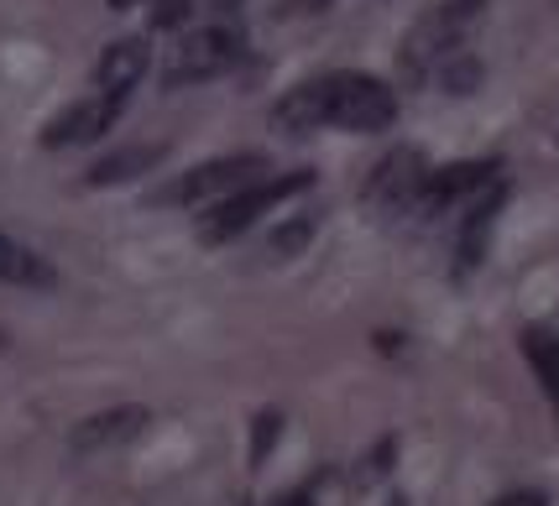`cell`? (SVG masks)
<instances>
[{
	"label": "cell",
	"instance_id": "1",
	"mask_svg": "<svg viewBox=\"0 0 559 506\" xmlns=\"http://www.w3.org/2000/svg\"><path fill=\"white\" fill-rule=\"evenodd\" d=\"M487 16V0H439L435 11H424L414 26H408V37H403V48H397V69L408 73V79H424L429 69H439L450 52H461L465 32Z\"/></svg>",
	"mask_w": 559,
	"mask_h": 506
},
{
	"label": "cell",
	"instance_id": "2",
	"mask_svg": "<svg viewBox=\"0 0 559 506\" xmlns=\"http://www.w3.org/2000/svg\"><path fill=\"white\" fill-rule=\"evenodd\" d=\"M304 189H314V172H309V168L277 172V178H262V183H251V189L230 193V198L210 204V215L199 219V241H204V245L236 241V236H246V230L267 215V209H277L283 198H293V193H304Z\"/></svg>",
	"mask_w": 559,
	"mask_h": 506
},
{
	"label": "cell",
	"instance_id": "3",
	"mask_svg": "<svg viewBox=\"0 0 559 506\" xmlns=\"http://www.w3.org/2000/svg\"><path fill=\"white\" fill-rule=\"evenodd\" d=\"M246 37L241 26L230 22H210L199 32H183L168 48V63H163V89H183V84H204V79H219L241 63Z\"/></svg>",
	"mask_w": 559,
	"mask_h": 506
},
{
	"label": "cell",
	"instance_id": "4",
	"mask_svg": "<svg viewBox=\"0 0 559 506\" xmlns=\"http://www.w3.org/2000/svg\"><path fill=\"white\" fill-rule=\"evenodd\" d=\"M262 178H267V157L262 152H236V157H215V162L178 172L173 183L152 193V204H219L230 193L262 183Z\"/></svg>",
	"mask_w": 559,
	"mask_h": 506
},
{
	"label": "cell",
	"instance_id": "5",
	"mask_svg": "<svg viewBox=\"0 0 559 506\" xmlns=\"http://www.w3.org/2000/svg\"><path fill=\"white\" fill-rule=\"evenodd\" d=\"M324 84H330V125L371 136V131H388L397 121V95L382 79H371V73H324Z\"/></svg>",
	"mask_w": 559,
	"mask_h": 506
},
{
	"label": "cell",
	"instance_id": "6",
	"mask_svg": "<svg viewBox=\"0 0 559 506\" xmlns=\"http://www.w3.org/2000/svg\"><path fill=\"white\" fill-rule=\"evenodd\" d=\"M126 99L131 95H90L79 99V105H69L63 116H52L48 131H43V146H52V152H63V146H84V142H99L110 125L126 116Z\"/></svg>",
	"mask_w": 559,
	"mask_h": 506
},
{
	"label": "cell",
	"instance_id": "7",
	"mask_svg": "<svg viewBox=\"0 0 559 506\" xmlns=\"http://www.w3.org/2000/svg\"><path fill=\"white\" fill-rule=\"evenodd\" d=\"M424 183H429L424 152H418V146H397V152H388V157L371 168L366 198H371V204H388V209H403V204H418Z\"/></svg>",
	"mask_w": 559,
	"mask_h": 506
},
{
	"label": "cell",
	"instance_id": "8",
	"mask_svg": "<svg viewBox=\"0 0 559 506\" xmlns=\"http://www.w3.org/2000/svg\"><path fill=\"white\" fill-rule=\"evenodd\" d=\"M497 178V162H455V168H439L429 172V183L418 193V215H444L450 204H461L471 193H481Z\"/></svg>",
	"mask_w": 559,
	"mask_h": 506
},
{
	"label": "cell",
	"instance_id": "9",
	"mask_svg": "<svg viewBox=\"0 0 559 506\" xmlns=\"http://www.w3.org/2000/svg\"><path fill=\"white\" fill-rule=\"evenodd\" d=\"M146 408H110V412H95L84 418L79 429L69 434V449L73 455H99V449H116V444H131V438L146 429Z\"/></svg>",
	"mask_w": 559,
	"mask_h": 506
},
{
	"label": "cell",
	"instance_id": "10",
	"mask_svg": "<svg viewBox=\"0 0 559 506\" xmlns=\"http://www.w3.org/2000/svg\"><path fill=\"white\" fill-rule=\"evenodd\" d=\"M319 125H330V84L324 79H309L272 105V131H283V136H309Z\"/></svg>",
	"mask_w": 559,
	"mask_h": 506
},
{
	"label": "cell",
	"instance_id": "11",
	"mask_svg": "<svg viewBox=\"0 0 559 506\" xmlns=\"http://www.w3.org/2000/svg\"><path fill=\"white\" fill-rule=\"evenodd\" d=\"M146 63H152L146 37H116L95 63V89H105V95H131L136 79L146 73Z\"/></svg>",
	"mask_w": 559,
	"mask_h": 506
},
{
	"label": "cell",
	"instance_id": "12",
	"mask_svg": "<svg viewBox=\"0 0 559 506\" xmlns=\"http://www.w3.org/2000/svg\"><path fill=\"white\" fill-rule=\"evenodd\" d=\"M163 157H168V142H131L121 152H110V157H99L95 168L84 172V183L90 189H116V183H131V178L152 172Z\"/></svg>",
	"mask_w": 559,
	"mask_h": 506
},
{
	"label": "cell",
	"instance_id": "13",
	"mask_svg": "<svg viewBox=\"0 0 559 506\" xmlns=\"http://www.w3.org/2000/svg\"><path fill=\"white\" fill-rule=\"evenodd\" d=\"M502 198H508V183H497L491 178L487 189L476 193V204L465 209V225H461V272H471V266L481 262V251H487V236H491V219H497V209H502Z\"/></svg>",
	"mask_w": 559,
	"mask_h": 506
},
{
	"label": "cell",
	"instance_id": "14",
	"mask_svg": "<svg viewBox=\"0 0 559 506\" xmlns=\"http://www.w3.org/2000/svg\"><path fill=\"white\" fill-rule=\"evenodd\" d=\"M0 282H16V288H48L52 266L43 262L37 251L16 245L11 236H0Z\"/></svg>",
	"mask_w": 559,
	"mask_h": 506
},
{
	"label": "cell",
	"instance_id": "15",
	"mask_svg": "<svg viewBox=\"0 0 559 506\" xmlns=\"http://www.w3.org/2000/svg\"><path fill=\"white\" fill-rule=\"evenodd\" d=\"M523 356L534 361V371L549 386H559V339L549 329H523Z\"/></svg>",
	"mask_w": 559,
	"mask_h": 506
},
{
	"label": "cell",
	"instance_id": "16",
	"mask_svg": "<svg viewBox=\"0 0 559 506\" xmlns=\"http://www.w3.org/2000/svg\"><path fill=\"white\" fill-rule=\"evenodd\" d=\"M435 73H439V84H444L450 95H471V89L481 84V63H476L471 52H450Z\"/></svg>",
	"mask_w": 559,
	"mask_h": 506
},
{
	"label": "cell",
	"instance_id": "17",
	"mask_svg": "<svg viewBox=\"0 0 559 506\" xmlns=\"http://www.w3.org/2000/svg\"><path fill=\"white\" fill-rule=\"evenodd\" d=\"M283 438V412H257V423H251V465H267L272 444Z\"/></svg>",
	"mask_w": 559,
	"mask_h": 506
},
{
	"label": "cell",
	"instance_id": "18",
	"mask_svg": "<svg viewBox=\"0 0 559 506\" xmlns=\"http://www.w3.org/2000/svg\"><path fill=\"white\" fill-rule=\"evenodd\" d=\"M309 236H314V219L304 215V219H293V225H283V230H277V236H272V256H298V251H304V245H309Z\"/></svg>",
	"mask_w": 559,
	"mask_h": 506
},
{
	"label": "cell",
	"instance_id": "19",
	"mask_svg": "<svg viewBox=\"0 0 559 506\" xmlns=\"http://www.w3.org/2000/svg\"><path fill=\"white\" fill-rule=\"evenodd\" d=\"M194 16V0H152V32H173V26H183Z\"/></svg>",
	"mask_w": 559,
	"mask_h": 506
},
{
	"label": "cell",
	"instance_id": "20",
	"mask_svg": "<svg viewBox=\"0 0 559 506\" xmlns=\"http://www.w3.org/2000/svg\"><path fill=\"white\" fill-rule=\"evenodd\" d=\"M330 0H277V16H314Z\"/></svg>",
	"mask_w": 559,
	"mask_h": 506
},
{
	"label": "cell",
	"instance_id": "21",
	"mask_svg": "<svg viewBox=\"0 0 559 506\" xmlns=\"http://www.w3.org/2000/svg\"><path fill=\"white\" fill-rule=\"evenodd\" d=\"M388 459H392V438L377 449V455L366 459V481H377V475H388Z\"/></svg>",
	"mask_w": 559,
	"mask_h": 506
},
{
	"label": "cell",
	"instance_id": "22",
	"mask_svg": "<svg viewBox=\"0 0 559 506\" xmlns=\"http://www.w3.org/2000/svg\"><path fill=\"white\" fill-rule=\"evenodd\" d=\"M497 506H544V496L538 491H518V496H502Z\"/></svg>",
	"mask_w": 559,
	"mask_h": 506
},
{
	"label": "cell",
	"instance_id": "23",
	"mask_svg": "<svg viewBox=\"0 0 559 506\" xmlns=\"http://www.w3.org/2000/svg\"><path fill=\"white\" fill-rule=\"evenodd\" d=\"M277 506H314V502H309V496H283Z\"/></svg>",
	"mask_w": 559,
	"mask_h": 506
},
{
	"label": "cell",
	"instance_id": "24",
	"mask_svg": "<svg viewBox=\"0 0 559 506\" xmlns=\"http://www.w3.org/2000/svg\"><path fill=\"white\" fill-rule=\"evenodd\" d=\"M105 5H110V11H126V5H136V0H105Z\"/></svg>",
	"mask_w": 559,
	"mask_h": 506
},
{
	"label": "cell",
	"instance_id": "25",
	"mask_svg": "<svg viewBox=\"0 0 559 506\" xmlns=\"http://www.w3.org/2000/svg\"><path fill=\"white\" fill-rule=\"evenodd\" d=\"M225 5H236V0H225Z\"/></svg>",
	"mask_w": 559,
	"mask_h": 506
},
{
	"label": "cell",
	"instance_id": "26",
	"mask_svg": "<svg viewBox=\"0 0 559 506\" xmlns=\"http://www.w3.org/2000/svg\"><path fill=\"white\" fill-rule=\"evenodd\" d=\"M555 397H559V386H555Z\"/></svg>",
	"mask_w": 559,
	"mask_h": 506
}]
</instances>
